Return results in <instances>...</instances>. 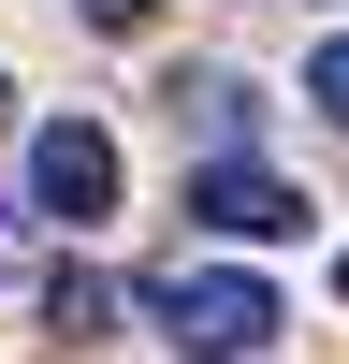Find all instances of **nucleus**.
Segmentation results:
<instances>
[{
  "mask_svg": "<svg viewBox=\"0 0 349 364\" xmlns=\"http://www.w3.org/2000/svg\"><path fill=\"white\" fill-rule=\"evenodd\" d=\"M145 321H160L189 364H248L262 336H277V291L233 277V262H204V277H160V291H145Z\"/></svg>",
  "mask_w": 349,
  "mask_h": 364,
  "instance_id": "f257e3e1",
  "label": "nucleus"
},
{
  "mask_svg": "<svg viewBox=\"0 0 349 364\" xmlns=\"http://www.w3.org/2000/svg\"><path fill=\"white\" fill-rule=\"evenodd\" d=\"M29 219H58V233L116 219V132L102 117H44L29 132Z\"/></svg>",
  "mask_w": 349,
  "mask_h": 364,
  "instance_id": "f03ea898",
  "label": "nucleus"
},
{
  "mask_svg": "<svg viewBox=\"0 0 349 364\" xmlns=\"http://www.w3.org/2000/svg\"><path fill=\"white\" fill-rule=\"evenodd\" d=\"M189 219H204V233H233V248H291L320 204L291 190V175H262V161H204V175H189Z\"/></svg>",
  "mask_w": 349,
  "mask_h": 364,
  "instance_id": "7ed1b4c3",
  "label": "nucleus"
},
{
  "mask_svg": "<svg viewBox=\"0 0 349 364\" xmlns=\"http://www.w3.org/2000/svg\"><path fill=\"white\" fill-rule=\"evenodd\" d=\"M44 321H58V336H102V321H116V277H87V262L44 277Z\"/></svg>",
  "mask_w": 349,
  "mask_h": 364,
  "instance_id": "20e7f679",
  "label": "nucleus"
},
{
  "mask_svg": "<svg viewBox=\"0 0 349 364\" xmlns=\"http://www.w3.org/2000/svg\"><path fill=\"white\" fill-rule=\"evenodd\" d=\"M306 102H320V117H335V132H349V29H335V44L306 58Z\"/></svg>",
  "mask_w": 349,
  "mask_h": 364,
  "instance_id": "39448f33",
  "label": "nucleus"
},
{
  "mask_svg": "<svg viewBox=\"0 0 349 364\" xmlns=\"http://www.w3.org/2000/svg\"><path fill=\"white\" fill-rule=\"evenodd\" d=\"M73 15H87V29H145V0H73Z\"/></svg>",
  "mask_w": 349,
  "mask_h": 364,
  "instance_id": "423d86ee",
  "label": "nucleus"
},
{
  "mask_svg": "<svg viewBox=\"0 0 349 364\" xmlns=\"http://www.w3.org/2000/svg\"><path fill=\"white\" fill-rule=\"evenodd\" d=\"M0 132H15V87H0Z\"/></svg>",
  "mask_w": 349,
  "mask_h": 364,
  "instance_id": "0eeeda50",
  "label": "nucleus"
},
{
  "mask_svg": "<svg viewBox=\"0 0 349 364\" xmlns=\"http://www.w3.org/2000/svg\"><path fill=\"white\" fill-rule=\"evenodd\" d=\"M335 291H349V262H335Z\"/></svg>",
  "mask_w": 349,
  "mask_h": 364,
  "instance_id": "6e6552de",
  "label": "nucleus"
}]
</instances>
